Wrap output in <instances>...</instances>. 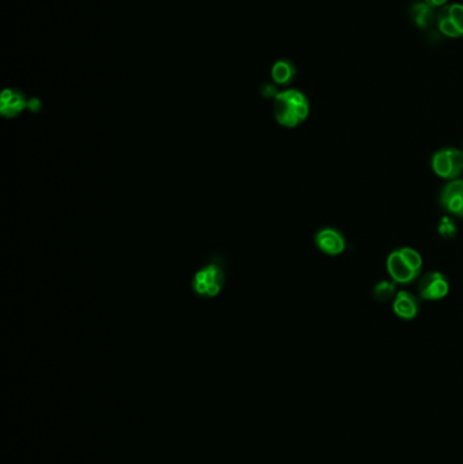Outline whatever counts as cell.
I'll list each match as a JSON object with an SVG mask.
<instances>
[{
  "mask_svg": "<svg viewBox=\"0 0 463 464\" xmlns=\"http://www.w3.org/2000/svg\"><path fill=\"white\" fill-rule=\"evenodd\" d=\"M273 114L282 127L296 128L307 120L310 114V102L299 90H284L273 100Z\"/></svg>",
  "mask_w": 463,
  "mask_h": 464,
  "instance_id": "obj_1",
  "label": "cell"
},
{
  "mask_svg": "<svg viewBox=\"0 0 463 464\" xmlns=\"http://www.w3.org/2000/svg\"><path fill=\"white\" fill-rule=\"evenodd\" d=\"M386 268L394 283L410 284L416 281L421 273L423 258L410 248H401L389 254Z\"/></svg>",
  "mask_w": 463,
  "mask_h": 464,
  "instance_id": "obj_2",
  "label": "cell"
},
{
  "mask_svg": "<svg viewBox=\"0 0 463 464\" xmlns=\"http://www.w3.org/2000/svg\"><path fill=\"white\" fill-rule=\"evenodd\" d=\"M430 166L440 178L458 179L463 173V151L453 147L442 148L433 154Z\"/></svg>",
  "mask_w": 463,
  "mask_h": 464,
  "instance_id": "obj_3",
  "label": "cell"
},
{
  "mask_svg": "<svg viewBox=\"0 0 463 464\" xmlns=\"http://www.w3.org/2000/svg\"><path fill=\"white\" fill-rule=\"evenodd\" d=\"M226 283V276L223 269L219 265L210 263L196 272L192 286L193 290L201 297H215L217 296Z\"/></svg>",
  "mask_w": 463,
  "mask_h": 464,
  "instance_id": "obj_4",
  "label": "cell"
},
{
  "mask_svg": "<svg viewBox=\"0 0 463 464\" xmlns=\"http://www.w3.org/2000/svg\"><path fill=\"white\" fill-rule=\"evenodd\" d=\"M436 24L442 35L458 38L463 37V6L454 3L443 6L436 14Z\"/></svg>",
  "mask_w": 463,
  "mask_h": 464,
  "instance_id": "obj_5",
  "label": "cell"
},
{
  "mask_svg": "<svg viewBox=\"0 0 463 464\" xmlns=\"http://www.w3.org/2000/svg\"><path fill=\"white\" fill-rule=\"evenodd\" d=\"M450 284L447 277L440 272H429L419 281V295L421 299L436 301L447 296Z\"/></svg>",
  "mask_w": 463,
  "mask_h": 464,
  "instance_id": "obj_6",
  "label": "cell"
},
{
  "mask_svg": "<svg viewBox=\"0 0 463 464\" xmlns=\"http://www.w3.org/2000/svg\"><path fill=\"white\" fill-rule=\"evenodd\" d=\"M316 245L323 254L330 255V257H336V255H340L345 251L347 241L338 230L332 228V227H326V228H322L317 232Z\"/></svg>",
  "mask_w": 463,
  "mask_h": 464,
  "instance_id": "obj_7",
  "label": "cell"
},
{
  "mask_svg": "<svg viewBox=\"0 0 463 464\" xmlns=\"http://www.w3.org/2000/svg\"><path fill=\"white\" fill-rule=\"evenodd\" d=\"M440 204L448 214L463 217V179H453L443 187Z\"/></svg>",
  "mask_w": 463,
  "mask_h": 464,
  "instance_id": "obj_8",
  "label": "cell"
},
{
  "mask_svg": "<svg viewBox=\"0 0 463 464\" xmlns=\"http://www.w3.org/2000/svg\"><path fill=\"white\" fill-rule=\"evenodd\" d=\"M392 311L399 319L412 321L420 313V301L413 293L399 290L392 300Z\"/></svg>",
  "mask_w": 463,
  "mask_h": 464,
  "instance_id": "obj_9",
  "label": "cell"
},
{
  "mask_svg": "<svg viewBox=\"0 0 463 464\" xmlns=\"http://www.w3.org/2000/svg\"><path fill=\"white\" fill-rule=\"evenodd\" d=\"M29 101H26L25 95L14 89H7L1 93L0 98V113L7 118H14L19 115L26 107Z\"/></svg>",
  "mask_w": 463,
  "mask_h": 464,
  "instance_id": "obj_10",
  "label": "cell"
},
{
  "mask_svg": "<svg viewBox=\"0 0 463 464\" xmlns=\"http://www.w3.org/2000/svg\"><path fill=\"white\" fill-rule=\"evenodd\" d=\"M271 73H272V79L276 84L288 86L296 77V67L291 60L282 59V60H279L273 64Z\"/></svg>",
  "mask_w": 463,
  "mask_h": 464,
  "instance_id": "obj_11",
  "label": "cell"
},
{
  "mask_svg": "<svg viewBox=\"0 0 463 464\" xmlns=\"http://www.w3.org/2000/svg\"><path fill=\"white\" fill-rule=\"evenodd\" d=\"M410 17L412 21L419 26L420 29H427L433 21H436V14L433 12V7H430L428 3H416L410 8Z\"/></svg>",
  "mask_w": 463,
  "mask_h": 464,
  "instance_id": "obj_12",
  "label": "cell"
},
{
  "mask_svg": "<svg viewBox=\"0 0 463 464\" xmlns=\"http://www.w3.org/2000/svg\"><path fill=\"white\" fill-rule=\"evenodd\" d=\"M395 295H397V290H395L394 281H381L374 286V290H372L374 299L381 303L390 301L392 299L394 300Z\"/></svg>",
  "mask_w": 463,
  "mask_h": 464,
  "instance_id": "obj_13",
  "label": "cell"
},
{
  "mask_svg": "<svg viewBox=\"0 0 463 464\" xmlns=\"http://www.w3.org/2000/svg\"><path fill=\"white\" fill-rule=\"evenodd\" d=\"M439 234L443 238H454L457 234V225L453 220H450L448 217H443L442 221L439 223Z\"/></svg>",
  "mask_w": 463,
  "mask_h": 464,
  "instance_id": "obj_14",
  "label": "cell"
},
{
  "mask_svg": "<svg viewBox=\"0 0 463 464\" xmlns=\"http://www.w3.org/2000/svg\"><path fill=\"white\" fill-rule=\"evenodd\" d=\"M280 91L276 89V83H265L261 86V94L264 98H276Z\"/></svg>",
  "mask_w": 463,
  "mask_h": 464,
  "instance_id": "obj_15",
  "label": "cell"
},
{
  "mask_svg": "<svg viewBox=\"0 0 463 464\" xmlns=\"http://www.w3.org/2000/svg\"><path fill=\"white\" fill-rule=\"evenodd\" d=\"M426 3L430 7H443L447 3V0H426Z\"/></svg>",
  "mask_w": 463,
  "mask_h": 464,
  "instance_id": "obj_16",
  "label": "cell"
},
{
  "mask_svg": "<svg viewBox=\"0 0 463 464\" xmlns=\"http://www.w3.org/2000/svg\"><path fill=\"white\" fill-rule=\"evenodd\" d=\"M39 106H41V102L38 101V100H30L29 101V104H28V107L30 109V110H33V111H38L39 110Z\"/></svg>",
  "mask_w": 463,
  "mask_h": 464,
  "instance_id": "obj_17",
  "label": "cell"
}]
</instances>
